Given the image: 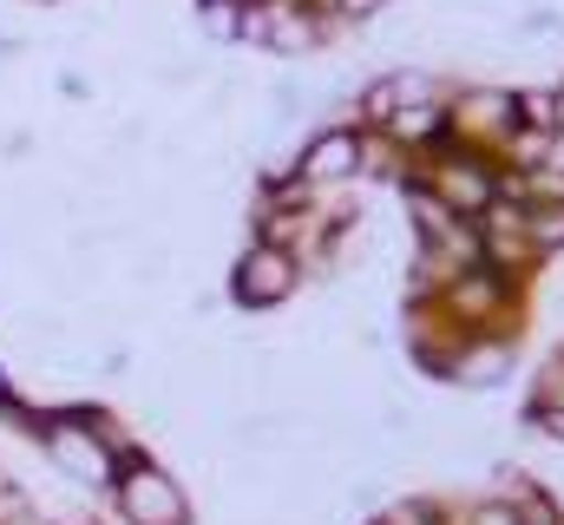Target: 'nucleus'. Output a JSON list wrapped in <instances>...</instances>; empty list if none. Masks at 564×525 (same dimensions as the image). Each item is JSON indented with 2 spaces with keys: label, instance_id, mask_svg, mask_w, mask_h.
<instances>
[{
  "label": "nucleus",
  "instance_id": "2",
  "mask_svg": "<svg viewBox=\"0 0 564 525\" xmlns=\"http://www.w3.org/2000/svg\"><path fill=\"white\" fill-rule=\"evenodd\" d=\"M295 171H302V184H308V191H335V184H348L355 171H368V131L348 126V119L322 126L308 144H302Z\"/></svg>",
  "mask_w": 564,
  "mask_h": 525
},
{
  "label": "nucleus",
  "instance_id": "4",
  "mask_svg": "<svg viewBox=\"0 0 564 525\" xmlns=\"http://www.w3.org/2000/svg\"><path fill=\"white\" fill-rule=\"evenodd\" d=\"M204 33L243 40V7H237V0H204Z\"/></svg>",
  "mask_w": 564,
  "mask_h": 525
},
{
  "label": "nucleus",
  "instance_id": "6",
  "mask_svg": "<svg viewBox=\"0 0 564 525\" xmlns=\"http://www.w3.org/2000/svg\"><path fill=\"white\" fill-rule=\"evenodd\" d=\"M7 394H13V382H7V362H0V400H7Z\"/></svg>",
  "mask_w": 564,
  "mask_h": 525
},
{
  "label": "nucleus",
  "instance_id": "3",
  "mask_svg": "<svg viewBox=\"0 0 564 525\" xmlns=\"http://www.w3.org/2000/svg\"><path fill=\"white\" fill-rule=\"evenodd\" d=\"M295 289H302V262L289 257V250H276V244H250L237 257V269H230V296L243 309H276Z\"/></svg>",
  "mask_w": 564,
  "mask_h": 525
},
{
  "label": "nucleus",
  "instance_id": "8",
  "mask_svg": "<svg viewBox=\"0 0 564 525\" xmlns=\"http://www.w3.org/2000/svg\"><path fill=\"white\" fill-rule=\"evenodd\" d=\"M86 525H106V519H86Z\"/></svg>",
  "mask_w": 564,
  "mask_h": 525
},
{
  "label": "nucleus",
  "instance_id": "1",
  "mask_svg": "<svg viewBox=\"0 0 564 525\" xmlns=\"http://www.w3.org/2000/svg\"><path fill=\"white\" fill-rule=\"evenodd\" d=\"M106 506H112V519H119V525H191V519H197V506H191L184 480H177L171 467H158L151 453L119 467V480H112Z\"/></svg>",
  "mask_w": 564,
  "mask_h": 525
},
{
  "label": "nucleus",
  "instance_id": "5",
  "mask_svg": "<svg viewBox=\"0 0 564 525\" xmlns=\"http://www.w3.org/2000/svg\"><path fill=\"white\" fill-rule=\"evenodd\" d=\"M545 171H564V131H552V158H545Z\"/></svg>",
  "mask_w": 564,
  "mask_h": 525
},
{
  "label": "nucleus",
  "instance_id": "7",
  "mask_svg": "<svg viewBox=\"0 0 564 525\" xmlns=\"http://www.w3.org/2000/svg\"><path fill=\"white\" fill-rule=\"evenodd\" d=\"M552 131H564V86H558V126H552Z\"/></svg>",
  "mask_w": 564,
  "mask_h": 525
}]
</instances>
